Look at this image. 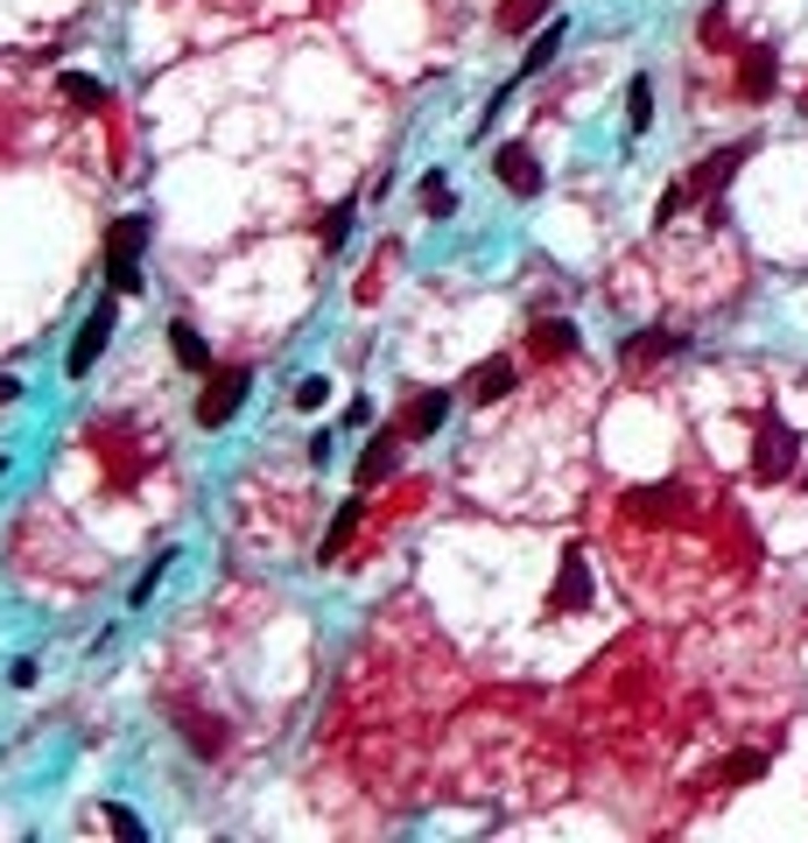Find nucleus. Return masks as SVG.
Masks as SVG:
<instances>
[{"mask_svg":"<svg viewBox=\"0 0 808 843\" xmlns=\"http://www.w3.org/2000/svg\"><path fill=\"white\" fill-rule=\"evenodd\" d=\"M450 422V394L444 387H415L408 401H401V415H394V429L408 436V444H429L436 429Z\"/></svg>","mask_w":808,"mask_h":843,"instance_id":"obj_6","label":"nucleus"},{"mask_svg":"<svg viewBox=\"0 0 808 843\" xmlns=\"http://www.w3.org/2000/svg\"><path fill=\"white\" fill-rule=\"evenodd\" d=\"M542 22H549V0H499V14H492L499 35H528V29H542Z\"/></svg>","mask_w":808,"mask_h":843,"instance_id":"obj_19","label":"nucleus"},{"mask_svg":"<svg viewBox=\"0 0 808 843\" xmlns=\"http://www.w3.org/2000/svg\"><path fill=\"white\" fill-rule=\"evenodd\" d=\"M246 394H254V366H219V373H204L198 422H204V429H233L240 408H246Z\"/></svg>","mask_w":808,"mask_h":843,"instance_id":"obj_4","label":"nucleus"},{"mask_svg":"<svg viewBox=\"0 0 808 843\" xmlns=\"http://www.w3.org/2000/svg\"><path fill=\"white\" fill-rule=\"evenodd\" d=\"M676 352H682V331H661V323H653V331H632L619 344V366H653V359H676Z\"/></svg>","mask_w":808,"mask_h":843,"instance_id":"obj_10","label":"nucleus"},{"mask_svg":"<svg viewBox=\"0 0 808 843\" xmlns=\"http://www.w3.org/2000/svg\"><path fill=\"white\" fill-rule=\"evenodd\" d=\"M56 92H64V99L78 106V113H106V106H113L106 78H92V71H64V78H56Z\"/></svg>","mask_w":808,"mask_h":843,"instance_id":"obj_18","label":"nucleus"},{"mask_svg":"<svg viewBox=\"0 0 808 843\" xmlns=\"http://www.w3.org/2000/svg\"><path fill=\"white\" fill-rule=\"evenodd\" d=\"M177 732H183V745L198 759H219L225 753V724L219 717H198V711H177Z\"/></svg>","mask_w":808,"mask_h":843,"instance_id":"obj_15","label":"nucleus"},{"mask_svg":"<svg viewBox=\"0 0 808 843\" xmlns=\"http://www.w3.org/2000/svg\"><path fill=\"white\" fill-rule=\"evenodd\" d=\"M492 177L507 183L513 198H542V162H534V148H528V141H499Z\"/></svg>","mask_w":808,"mask_h":843,"instance_id":"obj_7","label":"nucleus"},{"mask_svg":"<svg viewBox=\"0 0 808 843\" xmlns=\"http://www.w3.org/2000/svg\"><path fill=\"white\" fill-rule=\"evenodd\" d=\"M169 352H177V366H183V373H198V380H204V373H219V366H211V344L198 338V323H183V317L169 323Z\"/></svg>","mask_w":808,"mask_h":843,"instance_id":"obj_12","label":"nucleus"},{"mask_svg":"<svg viewBox=\"0 0 808 843\" xmlns=\"http://www.w3.org/2000/svg\"><path fill=\"white\" fill-rule=\"evenodd\" d=\"M653 127V78H632L626 85V134H647Z\"/></svg>","mask_w":808,"mask_h":843,"instance_id":"obj_20","label":"nucleus"},{"mask_svg":"<svg viewBox=\"0 0 808 843\" xmlns=\"http://www.w3.org/2000/svg\"><path fill=\"white\" fill-rule=\"evenodd\" d=\"M296 408H323V380H317V373L296 380Z\"/></svg>","mask_w":808,"mask_h":843,"instance_id":"obj_28","label":"nucleus"},{"mask_svg":"<svg viewBox=\"0 0 808 843\" xmlns=\"http://www.w3.org/2000/svg\"><path fill=\"white\" fill-rule=\"evenodd\" d=\"M774 85H780V56L766 50V43H753V50L738 56V99L766 106V99H774Z\"/></svg>","mask_w":808,"mask_h":843,"instance_id":"obj_9","label":"nucleus"},{"mask_svg":"<svg viewBox=\"0 0 808 843\" xmlns=\"http://www.w3.org/2000/svg\"><path fill=\"white\" fill-rule=\"evenodd\" d=\"M148 239H156V218H148V211L113 218V233H106V289L113 296H141V254H148Z\"/></svg>","mask_w":808,"mask_h":843,"instance_id":"obj_1","label":"nucleus"},{"mask_svg":"<svg viewBox=\"0 0 808 843\" xmlns=\"http://www.w3.org/2000/svg\"><path fill=\"white\" fill-rule=\"evenodd\" d=\"M591 605V569H584V548H563V569H555V590H549V611L555 619H570V611Z\"/></svg>","mask_w":808,"mask_h":843,"instance_id":"obj_8","label":"nucleus"},{"mask_svg":"<svg viewBox=\"0 0 808 843\" xmlns=\"http://www.w3.org/2000/svg\"><path fill=\"white\" fill-rule=\"evenodd\" d=\"M745 156H753V141H731V148H717V156H703V162H697V169L682 177V183H689V198L703 204V218H710V225H724V204H717V198H724V183H731V177L745 169Z\"/></svg>","mask_w":808,"mask_h":843,"instance_id":"obj_2","label":"nucleus"},{"mask_svg":"<svg viewBox=\"0 0 808 843\" xmlns=\"http://www.w3.org/2000/svg\"><path fill=\"white\" fill-rule=\"evenodd\" d=\"M106 822H113V836H120V843H148V830H141V815H134L127 801H113V809H106Z\"/></svg>","mask_w":808,"mask_h":843,"instance_id":"obj_27","label":"nucleus"},{"mask_svg":"<svg viewBox=\"0 0 808 843\" xmlns=\"http://www.w3.org/2000/svg\"><path fill=\"white\" fill-rule=\"evenodd\" d=\"M689 204H697V198H689V183L676 177V183L661 190V204H653V225H676V211H689Z\"/></svg>","mask_w":808,"mask_h":843,"instance_id":"obj_25","label":"nucleus"},{"mask_svg":"<svg viewBox=\"0 0 808 843\" xmlns=\"http://www.w3.org/2000/svg\"><path fill=\"white\" fill-rule=\"evenodd\" d=\"M344 233H352V198H344V204L331 211V218H323V225H317V239H323V254H338V246H344Z\"/></svg>","mask_w":808,"mask_h":843,"instance_id":"obj_23","label":"nucleus"},{"mask_svg":"<svg viewBox=\"0 0 808 843\" xmlns=\"http://www.w3.org/2000/svg\"><path fill=\"white\" fill-rule=\"evenodd\" d=\"M169 563H177V548H162V555H156V563H148V569H141V584H134V590H127V605H148V598H156V584H162V569H169Z\"/></svg>","mask_w":808,"mask_h":843,"instance_id":"obj_24","label":"nucleus"},{"mask_svg":"<svg viewBox=\"0 0 808 843\" xmlns=\"http://www.w3.org/2000/svg\"><path fill=\"white\" fill-rule=\"evenodd\" d=\"M359 521H365V500H344L338 513H331V534L317 542V563H338L344 548H352V534H359Z\"/></svg>","mask_w":808,"mask_h":843,"instance_id":"obj_16","label":"nucleus"},{"mask_svg":"<svg viewBox=\"0 0 808 843\" xmlns=\"http://www.w3.org/2000/svg\"><path fill=\"white\" fill-rule=\"evenodd\" d=\"M528 344H534L542 359H570V352H576V323H570V317H534Z\"/></svg>","mask_w":808,"mask_h":843,"instance_id":"obj_17","label":"nucleus"},{"mask_svg":"<svg viewBox=\"0 0 808 843\" xmlns=\"http://www.w3.org/2000/svg\"><path fill=\"white\" fill-rule=\"evenodd\" d=\"M563 29H570V22H542V29H534V43H528V56H521V71H513V85L542 78L555 56H563Z\"/></svg>","mask_w":808,"mask_h":843,"instance_id":"obj_11","label":"nucleus"},{"mask_svg":"<svg viewBox=\"0 0 808 843\" xmlns=\"http://www.w3.org/2000/svg\"><path fill=\"white\" fill-rule=\"evenodd\" d=\"M422 211H429V218H450V211H457V190H450L444 169H429V177H422Z\"/></svg>","mask_w":808,"mask_h":843,"instance_id":"obj_21","label":"nucleus"},{"mask_svg":"<svg viewBox=\"0 0 808 843\" xmlns=\"http://www.w3.org/2000/svg\"><path fill=\"white\" fill-rule=\"evenodd\" d=\"M626 506H632V513H676V506H682V485H647V492H632Z\"/></svg>","mask_w":808,"mask_h":843,"instance_id":"obj_22","label":"nucleus"},{"mask_svg":"<svg viewBox=\"0 0 808 843\" xmlns=\"http://www.w3.org/2000/svg\"><path fill=\"white\" fill-rule=\"evenodd\" d=\"M801 465V436L787 429L780 415H759V429H753V478L759 485H780V478H795Z\"/></svg>","mask_w":808,"mask_h":843,"instance_id":"obj_3","label":"nucleus"},{"mask_svg":"<svg viewBox=\"0 0 808 843\" xmlns=\"http://www.w3.org/2000/svg\"><path fill=\"white\" fill-rule=\"evenodd\" d=\"M113 331H120V296H99V310H92L85 323H78V338H71V352H64V373L71 380H85L92 366H99V352H106V344H113Z\"/></svg>","mask_w":808,"mask_h":843,"instance_id":"obj_5","label":"nucleus"},{"mask_svg":"<svg viewBox=\"0 0 808 843\" xmlns=\"http://www.w3.org/2000/svg\"><path fill=\"white\" fill-rule=\"evenodd\" d=\"M513 380H521V373H513V359H486V366H478L471 373V401H478V408H492V401H507L513 394Z\"/></svg>","mask_w":808,"mask_h":843,"instance_id":"obj_14","label":"nucleus"},{"mask_svg":"<svg viewBox=\"0 0 808 843\" xmlns=\"http://www.w3.org/2000/svg\"><path fill=\"white\" fill-rule=\"evenodd\" d=\"M401 444H408L401 429H387L380 444H365V457H359V485H365V492H373L380 478H394V465H401Z\"/></svg>","mask_w":808,"mask_h":843,"instance_id":"obj_13","label":"nucleus"},{"mask_svg":"<svg viewBox=\"0 0 808 843\" xmlns=\"http://www.w3.org/2000/svg\"><path fill=\"white\" fill-rule=\"evenodd\" d=\"M759 773H766V753H738L717 780H724V788H745V780H759Z\"/></svg>","mask_w":808,"mask_h":843,"instance_id":"obj_26","label":"nucleus"}]
</instances>
